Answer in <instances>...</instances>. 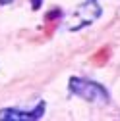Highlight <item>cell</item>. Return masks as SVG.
<instances>
[{
	"instance_id": "6da1fadb",
	"label": "cell",
	"mask_w": 120,
	"mask_h": 121,
	"mask_svg": "<svg viewBox=\"0 0 120 121\" xmlns=\"http://www.w3.org/2000/svg\"><path fill=\"white\" fill-rule=\"evenodd\" d=\"M101 13H103V10L95 0H85L83 4H80L74 10L72 17L66 21V29L68 31H80L81 27L91 25L97 17H101Z\"/></svg>"
},
{
	"instance_id": "7a4b0ae2",
	"label": "cell",
	"mask_w": 120,
	"mask_h": 121,
	"mask_svg": "<svg viewBox=\"0 0 120 121\" xmlns=\"http://www.w3.org/2000/svg\"><path fill=\"white\" fill-rule=\"evenodd\" d=\"M70 90L76 96L87 100V102H99V104H107L109 102V92L105 90L101 85L87 81V79H80V77H72L70 79Z\"/></svg>"
},
{
	"instance_id": "3957f363",
	"label": "cell",
	"mask_w": 120,
	"mask_h": 121,
	"mask_svg": "<svg viewBox=\"0 0 120 121\" xmlns=\"http://www.w3.org/2000/svg\"><path fill=\"white\" fill-rule=\"evenodd\" d=\"M45 115V102L41 100L35 110L31 112H21V110H0V121H35V119H41Z\"/></svg>"
},
{
	"instance_id": "277c9868",
	"label": "cell",
	"mask_w": 120,
	"mask_h": 121,
	"mask_svg": "<svg viewBox=\"0 0 120 121\" xmlns=\"http://www.w3.org/2000/svg\"><path fill=\"white\" fill-rule=\"evenodd\" d=\"M109 54H110V48H99L93 56H91V64H95V65H105L107 64V60H109Z\"/></svg>"
},
{
	"instance_id": "5b68a950",
	"label": "cell",
	"mask_w": 120,
	"mask_h": 121,
	"mask_svg": "<svg viewBox=\"0 0 120 121\" xmlns=\"http://www.w3.org/2000/svg\"><path fill=\"white\" fill-rule=\"evenodd\" d=\"M33 2V10H39V6H41V0H31Z\"/></svg>"
},
{
	"instance_id": "8992f818",
	"label": "cell",
	"mask_w": 120,
	"mask_h": 121,
	"mask_svg": "<svg viewBox=\"0 0 120 121\" xmlns=\"http://www.w3.org/2000/svg\"><path fill=\"white\" fill-rule=\"evenodd\" d=\"M12 2V0H0V4H2V6H6V4H10Z\"/></svg>"
}]
</instances>
